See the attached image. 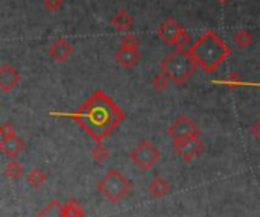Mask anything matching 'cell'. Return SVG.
Wrapping results in <instances>:
<instances>
[{
    "instance_id": "obj_17",
    "label": "cell",
    "mask_w": 260,
    "mask_h": 217,
    "mask_svg": "<svg viewBox=\"0 0 260 217\" xmlns=\"http://www.w3.org/2000/svg\"><path fill=\"white\" fill-rule=\"evenodd\" d=\"M47 179V175L41 170V169H32L27 175H26V181L29 183V186L32 187H41Z\"/></svg>"
},
{
    "instance_id": "obj_19",
    "label": "cell",
    "mask_w": 260,
    "mask_h": 217,
    "mask_svg": "<svg viewBox=\"0 0 260 217\" xmlns=\"http://www.w3.org/2000/svg\"><path fill=\"white\" fill-rule=\"evenodd\" d=\"M172 81L165 75V73H157L152 79H151V85L154 87V90H157V91H165L168 87H169V84H171Z\"/></svg>"
},
{
    "instance_id": "obj_18",
    "label": "cell",
    "mask_w": 260,
    "mask_h": 217,
    "mask_svg": "<svg viewBox=\"0 0 260 217\" xmlns=\"http://www.w3.org/2000/svg\"><path fill=\"white\" fill-rule=\"evenodd\" d=\"M3 173H5L8 178H11V179H17V178H20V176H21V173H23V167H21V164H20L18 161H15L14 158H11V160L8 161V164L5 166Z\"/></svg>"
},
{
    "instance_id": "obj_23",
    "label": "cell",
    "mask_w": 260,
    "mask_h": 217,
    "mask_svg": "<svg viewBox=\"0 0 260 217\" xmlns=\"http://www.w3.org/2000/svg\"><path fill=\"white\" fill-rule=\"evenodd\" d=\"M0 135H2V138H9V137L15 135V125L9 120L3 122L0 126Z\"/></svg>"
},
{
    "instance_id": "obj_7",
    "label": "cell",
    "mask_w": 260,
    "mask_h": 217,
    "mask_svg": "<svg viewBox=\"0 0 260 217\" xmlns=\"http://www.w3.org/2000/svg\"><path fill=\"white\" fill-rule=\"evenodd\" d=\"M186 32V29L183 27V24H180L175 18L172 17H166L160 26L157 27V35L166 43V44H172L175 46L177 41L180 40V37Z\"/></svg>"
},
{
    "instance_id": "obj_27",
    "label": "cell",
    "mask_w": 260,
    "mask_h": 217,
    "mask_svg": "<svg viewBox=\"0 0 260 217\" xmlns=\"http://www.w3.org/2000/svg\"><path fill=\"white\" fill-rule=\"evenodd\" d=\"M73 217H85V214L84 213H78V214H75Z\"/></svg>"
},
{
    "instance_id": "obj_11",
    "label": "cell",
    "mask_w": 260,
    "mask_h": 217,
    "mask_svg": "<svg viewBox=\"0 0 260 217\" xmlns=\"http://www.w3.org/2000/svg\"><path fill=\"white\" fill-rule=\"evenodd\" d=\"M23 149H24V141L17 135L0 140V152L8 158H15Z\"/></svg>"
},
{
    "instance_id": "obj_24",
    "label": "cell",
    "mask_w": 260,
    "mask_h": 217,
    "mask_svg": "<svg viewBox=\"0 0 260 217\" xmlns=\"http://www.w3.org/2000/svg\"><path fill=\"white\" fill-rule=\"evenodd\" d=\"M43 6H44L47 11L55 12V11L61 9V6H62V0H43Z\"/></svg>"
},
{
    "instance_id": "obj_26",
    "label": "cell",
    "mask_w": 260,
    "mask_h": 217,
    "mask_svg": "<svg viewBox=\"0 0 260 217\" xmlns=\"http://www.w3.org/2000/svg\"><path fill=\"white\" fill-rule=\"evenodd\" d=\"M244 85H251V87H259L260 88V82H244Z\"/></svg>"
},
{
    "instance_id": "obj_5",
    "label": "cell",
    "mask_w": 260,
    "mask_h": 217,
    "mask_svg": "<svg viewBox=\"0 0 260 217\" xmlns=\"http://www.w3.org/2000/svg\"><path fill=\"white\" fill-rule=\"evenodd\" d=\"M131 161L142 170H149L160 160V151L149 140H142L129 154Z\"/></svg>"
},
{
    "instance_id": "obj_22",
    "label": "cell",
    "mask_w": 260,
    "mask_h": 217,
    "mask_svg": "<svg viewBox=\"0 0 260 217\" xmlns=\"http://www.w3.org/2000/svg\"><path fill=\"white\" fill-rule=\"evenodd\" d=\"M120 47H126V49H137L139 47V40L136 35L133 33H126L120 38Z\"/></svg>"
},
{
    "instance_id": "obj_9",
    "label": "cell",
    "mask_w": 260,
    "mask_h": 217,
    "mask_svg": "<svg viewBox=\"0 0 260 217\" xmlns=\"http://www.w3.org/2000/svg\"><path fill=\"white\" fill-rule=\"evenodd\" d=\"M47 53H49V56H50L55 62L61 64V62L67 61V59L72 56V53H73V46H72L64 37H56V38L49 44Z\"/></svg>"
},
{
    "instance_id": "obj_8",
    "label": "cell",
    "mask_w": 260,
    "mask_h": 217,
    "mask_svg": "<svg viewBox=\"0 0 260 217\" xmlns=\"http://www.w3.org/2000/svg\"><path fill=\"white\" fill-rule=\"evenodd\" d=\"M204 149L203 141L200 140V137H193V138H187V140H180V141H174V151L177 152V155L184 160V161H192L195 160Z\"/></svg>"
},
{
    "instance_id": "obj_15",
    "label": "cell",
    "mask_w": 260,
    "mask_h": 217,
    "mask_svg": "<svg viewBox=\"0 0 260 217\" xmlns=\"http://www.w3.org/2000/svg\"><path fill=\"white\" fill-rule=\"evenodd\" d=\"M64 210V204H61L59 201H52L35 217H62Z\"/></svg>"
},
{
    "instance_id": "obj_21",
    "label": "cell",
    "mask_w": 260,
    "mask_h": 217,
    "mask_svg": "<svg viewBox=\"0 0 260 217\" xmlns=\"http://www.w3.org/2000/svg\"><path fill=\"white\" fill-rule=\"evenodd\" d=\"M213 84H219V85H225V87H242L244 81L238 76V73L232 71L225 79H219V81H212Z\"/></svg>"
},
{
    "instance_id": "obj_4",
    "label": "cell",
    "mask_w": 260,
    "mask_h": 217,
    "mask_svg": "<svg viewBox=\"0 0 260 217\" xmlns=\"http://www.w3.org/2000/svg\"><path fill=\"white\" fill-rule=\"evenodd\" d=\"M98 190L107 201L116 204L129 193L131 181L126 176H123L117 169H111L98 183Z\"/></svg>"
},
{
    "instance_id": "obj_2",
    "label": "cell",
    "mask_w": 260,
    "mask_h": 217,
    "mask_svg": "<svg viewBox=\"0 0 260 217\" xmlns=\"http://www.w3.org/2000/svg\"><path fill=\"white\" fill-rule=\"evenodd\" d=\"M189 52L204 71L212 73L229 58L232 49L216 32L206 30L189 46Z\"/></svg>"
},
{
    "instance_id": "obj_13",
    "label": "cell",
    "mask_w": 260,
    "mask_h": 217,
    "mask_svg": "<svg viewBox=\"0 0 260 217\" xmlns=\"http://www.w3.org/2000/svg\"><path fill=\"white\" fill-rule=\"evenodd\" d=\"M110 23L114 26V29H117V30H120V32H126V30H129V29L133 27L134 18H133V15H131L126 9H120V11H117V12L111 17Z\"/></svg>"
},
{
    "instance_id": "obj_28",
    "label": "cell",
    "mask_w": 260,
    "mask_h": 217,
    "mask_svg": "<svg viewBox=\"0 0 260 217\" xmlns=\"http://www.w3.org/2000/svg\"><path fill=\"white\" fill-rule=\"evenodd\" d=\"M216 2H218V3H227L229 0H216Z\"/></svg>"
},
{
    "instance_id": "obj_10",
    "label": "cell",
    "mask_w": 260,
    "mask_h": 217,
    "mask_svg": "<svg viewBox=\"0 0 260 217\" xmlns=\"http://www.w3.org/2000/svg\"><path fill=\"white\" fill-rule=\"evenodd\" d=\"M20 82V75L18 71L8 62H3L0 67V90L3 93H9L12 88L17 87Z\"/></svg>"
},
{
    "instance_id": "obj_3",
    "label": "cell",
    "mask_w": 260,
    "mask_h": 217,
    "mask_svg": "<svg viewBox=\"0 0 260 217\" xmlns=\"http://www.w3.org/2000/svg\"><path fill=\"white\" fill-rule=\"evenodd\" d=\"M200 65L190 55L189 49L177 47L160 62V71L165 73L175 85H183Z\"/></svg>"
},
{
    "instance_id": "obj_1",
    "label": "cell",
    "mask_w": 260,
    "mask_h": 217,
    "mask_svg": "<svg viewBox=\"0 0 260 217\" xmlns=\"http://www.w3.org/2000/svg\"><path fill=\"white\" fill-rule=\"evenodd\" d=\"M50 116L73 119L96 143L107 138L123 120V111L104 91L96 90L73 113H50Z\"/></svg>"
},
{
    "instance_id": "obj_20",
    "label": "cell",
    "mask_w": 260,
    "mask_h": 217,
    "mask_svg": "<svg viewBox=\"0 0 260 217\" xmlns=\"http://www.w3.org/2000/svg\"><path fill=\"white\" fill-rule=\"evenodd\" d=\"M91 158L96 161V163H104L108 157H110V151L107 149V146H104L102 143H98L96 146H93L91 149Z\"/></svg>"
},
{
    "instance_id": "obj_16",
    "label": "cell",
    "mask_w": 260,
    "mask_h": 217,
    "mask_svg": "<svg viewBox=\"0 0 260 217\" xmlns=\"http://www.w3.org/2000/svg\"><path fill=\"white\" fill-rule=\"evenodd\" d=\"M233 40H235V43H236L238 47L247 49V47H250L251 43H253V35H251V32L247 30V29H239V30L233 35Z\"/></svg>"
},
{
    "instance_id": "obj_12",
    "label": "cell",
    "mask_w": 260,
    "mask_h": 217,
    "mask_svg": "<svg viewBox=\"0 0 260 217\" xmlns=\"http://www.w3.org/2000/svg\"><path fill=\"white\" fill-rule=\"evenodd\" d=\"M116 59L117 62L125 67V68H131L134 67L140 59H142V55L137 49H126V47H119L117 52H116Z\"/></svg>"
},
{
    "instance_id": "obj_25",
    "label": "cell",
    "mask_w": 260,
    "mask_h": 217,
    "mask_svg": "<svg viewBox=\"0 0 260 217\" xmlns=\"http://www.w3.org/2000/svg\"><path fill=\"white\" fill-rule=\"evenodd\" d=\"M253 135L260 141V119L254 123V126H253Z\"/></svg>"
},
{
    "instance_id": "obj_14",
    "label": "cell",
    "mask_w": 260,
    "mask_h": 217,
    "mask_svg": "<svg viewBox=\"0 0 260 217\" xmlns=\"http://www.w3.org/2000/svg\"><path fill=\"white\" fill-rule=\"evenodd\" d=\"M148 192H149V195H151L152 198L161 199V198H165V196H168V195L171 193V184H169L165 178L157 176V178H154V179L149 183Z\"/></svg>"
},
{
    "instance_id": "obj_6",
    "label": "cell",
    "mask_w": 260,
    "mask_h": 217,
    "mask_svg": "<svg viewBox=\"0 0 260 217\" xmlns=\"http://www.w3.org/2000/svg\"><path fill=\"white\" fill-rule=\"evenodd\" d=\"M168 134L171 135L172 141H180V140L200 137L201 129L186 114H180L174 120V123L168 128Z\"/></svg>"
}]
</instances>
